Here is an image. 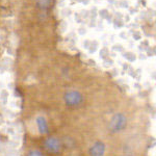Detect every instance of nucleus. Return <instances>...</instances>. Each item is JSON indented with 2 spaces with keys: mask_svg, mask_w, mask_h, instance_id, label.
<instances>
[{
  "mask_svg": "<svg viewBox=\"0 0 156 156\" xmlns=\"http://www.w3.org/2000/svg\"><path fill=\"white\" fill-rule=\"evenodd\" d=\"M45 148L51 154H57L59 153L60 149H62V144H60L59 140L56 137H50L45 140Z\"/></svg>",
  "mask_w": 156,
  "mask_h": 156,
  "instance_id": "3",
  "label": "nucleus"
},
{
  "mask_svg": "<svg viewBox=\"0 0 156 156\" xmlns=\"http://www.w3.org/2000/svg\"><path fill=\"white\" fill-rule=\"evenodd\" d=\"M105 144L101 140H97L90 148V156H104L105 154Z\"/></svg>",
  "mask_w": 156,
  "mask_h": 156,
  "instance_id": "4",
  "label": "nucleus"
},
{
  "mask_svg": "<svg viewBox=\"0 0 156 156\" xmlns=\"http://www.w3.org/2000/svg\"><path fill=\"white\" fill-rule=\"evenodd\" d=\"M65 103L70 107H77L83 102V96L77 90H68L64 96Z\"/></svg>",
  "mask_w": 156,
  "mask_h": 156,
  "instance_id": "1",
  "label": "nucleus"
},
{
  "mask_svg": "<svg viewBox=\"0 0 156 156\" xmlns=\"http://www.w3.org/2000/svg\"><path fill=\"white\" fill-rule=\"evenodd\" d=\"M36 123H37V129H39L40 133H42V134H46V133L49 132L48 123H47V120L45 119V117H43V115H39V117H37Z\"/></svg>",
  "mask_w": 156,
  "mask_h": 156,
  "instance_id": "5",
  "label": "nucleus"
},
{
  "mask_svg": "<svg viewBox=\"0 0 156 156\" xmlns=\"http://www.w3.org/2000/svg\"><path fill=\"white\" fill-rule=\"evenodd\" d=\"M127 125V118L123 114H115L109 122V129L112 132H120L125 129Z\"/></svg>",
  "mask_w": 156,
  "mask_h": 156,
  "instance_id": "2",
  "label": "nucleus"
},
{
  "mask_svg": "<svg viewBox=\"0 0 156 156\" xmlns=\"http://www.w3.org/2000/svg\"><path fill=\"white\" fill-rule=\"evenodd\" d=\"M51 0H37V4L41 7H48Z\"/></svg>",
  "mask_w": 156,
  "mask_h": 156,
  "instance_id": "6",
  "label": "nucleus"
},
{
  "mask_svg": "<svg viewBox=\"0 0 156 156\" xmlns=\"http://www.w3.org/2000/svg\"><path fill=\"white\" fill-rule=\"evenodd\" d=\"M27 156H44L40 150H30Z\"/></svg>",
  "mask_w": 156,
  "mask_h": 156,
  "instance_id": "7",
  "label": "nucleus"
}]
</instances>
